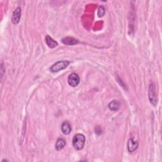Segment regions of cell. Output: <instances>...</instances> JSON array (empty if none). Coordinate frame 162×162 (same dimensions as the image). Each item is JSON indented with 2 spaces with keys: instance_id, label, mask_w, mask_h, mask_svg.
Instances as JSON below:
<instances>
[{
  "instance_id": "1",
  "label": "cell",
  "mask_w": 162,
  "mask_h": 162,
  "mask_svg": "<svg viewBox=\"0 0 162 162\" xmlns=\"http://www.w3.org/2000/svg\"><path fill=\"white\" fill-rule=\"evenodd\" d=\"M86 137L82 134H77L74 136L72 144L73 146L76 150H81L85 145Z\"/></svg>"
},
{
  "instance_id": "2",
  "label": "cell",
  "mask_w": 162,
  "mask_h": 162,
  "mask_svg": "<svg viewBox=\"0 0 162 162\" xmlns=\"http://www.w3.org/2000/svg\"><path fill=\"white\" fill-rule=\"evenodd\" d=\"M148 96L150 103L154 106H157L158 103V97L157 96V93H156L155 85L153 83H151V84L149 85Z\"/></svg>"
},
{
  "instance_id": "3",
  "label": "cell",
  "mask_w": 162,
  "mask_h": 162,
  "mask_svg": "<svg viewBox=\"0 0 162 162\" xmlns=\"http://www.w3.org/2000/svg\"><path fill=\"white\" fill-rule=\"evenodd\" d=\"M70 64V62L67 60H62V61H59L55 64H53L50 70L52 72H58L60 70H64L65 69L67 68Z\"/></svg>"
},
{
  "instance_id": "4",
  "label": "cell",
  "mask_w": 162,
  "mask_h": 162,
  "mask_svg": "<svg viewBox=\"0 0 162 162\" xmlns=\"http://www.w3.org/2000/svg\"><path fill=\"white\" fill-rule=\"evenodd\" d=\"M68 82L69 85L72 87H76L80 83V77L77 74L72 73L71 74L68 78Z\"/></svg>"
},
{
  "instance_id": "5",
  "label": "cell",
  "mask_w": 162,
  "mask_h": 162,
  "mask_svg": "<svg viewBox=\"0 0 162 162\" xmlns=\"http://www.w3.org/2000/svg\"><path fill=\"white\" fill-rule=\"evenodd\" d=\"M21 18V8L17 7L14 11L12 17H11V21L14 24H17L20 22Z\"/></svg>"
},
{
  "instance_id": "6",
  "label": "cell",
  "mask_w": 162,
  "mask_h": 162,
  "mask_svg": "<svg viewBox=\"0 0 162 162\" xmlns=\"http://www.w3.org/2000/svg\"><path fill=\"white\" fill-rule=\"evenodd\" d=\"M137 147H138L137 141H134L133 139H132V138L129 139L127 143V149L130 153H133L137 149Z\"/></svg>"
},
{
  "instance_id": "7",
  "label": "cell",
  "mask_w": 162,
  "mask_h": 162,
  "mask_svg": "<svg viewBox=\"0 0 162 162\" xmlns=\"http://www.w3.org/2000/svg\"><path fill=\"white\" fill-rule=\"evenodd\" d=\"M62 131L65 135H68L70 133L72 130V127L70 123L67 121L64 122L62 125Z\"/></svg>"
},
{
  "instance_id": "8",
  "label": "cell",
  "mask_w": 162,
  "mask_h": 162,
  "mask_svg": "<svg viewBox=\"0 0 162 162\" xmlns=\"http://www.w3.org/2000/svg\"><path fill=\"white\" fill-rule=\"evenodd\" d=\"M62 41L64 44H66V45H74V44L79 43V41H78L77 39L74 38H70V37L65 38L62 40Z\"/></svg>"
},
{
  "instance_id": "9",
  "label": "cell",
  "mask_w": 162,
  "mask_h": 162,
  "mask_svg": "<svg viewBox=\"0 0 162 162\" xmlns=\"http://www.w3.org/2000/svg\"><path fill=\"white\" fill-rule=\"evenodd\" d=\"M46 43L47 45L48 46V47H50V48H54V47H55L56 46H58L57 42L54 40L53 39H52L50 35H46Z\"/></svg>"
},
{
  "instance_id": "10",
  "label": "cell",
  "mask_w": 162,
  "mask_h": 162,
  "mask_svg": "<svg viewBox=\"0 0 162 162\" xmlns=\"http://www.w3.org/2000/svg\"><path fill=\"white\" fill-rule=\"evenodd\" d=\"M120 106H121V103H120L117 100L112 101L109 105V108L110 110L112 111H117L119 109Z\"/></svg>"
},
{
  "instance_id": "11",
  "label": "cell",
  "mask_w": 162,
  "mask_h": 162,
  "mask_svg": "<svg viewBox=\"0 0 162 162\" xmlns=\"http://www.w3.org/2000/svg\"><path fill=\"white\" fill-rule=\"evenodd\" d=\"M66 145V141L63 138H59L57 140L56 145H55V148L57 151H60V150L62 149L64 146Z\"/></svg>"
},
{
  "instance_id": "12",
  "label": "cell",
  "mask_w": 162,
  "mask_h": 162,
  "mask_svg": "<svg viewBox=\"0 0 162 162\" xmlns=\"http://www.w3.org/2000/svg\"><path fill=\"white\" fill-rule=\"evenodd\" d=\"M105 13V9L103 7H99V10H98V16L99 17H103Z\"/></svg>"
}]
</instances>
